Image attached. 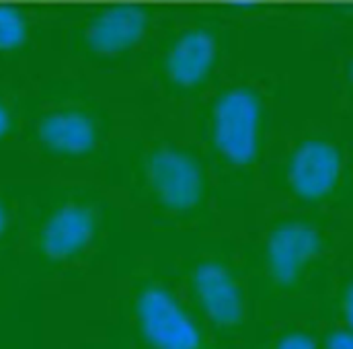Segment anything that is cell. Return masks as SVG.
<instances>
[{"mask_svg": "<svg viewBox=\"0 0 353 349\" xmlns=\"http://www.w3.org/2000/svg\"><path fill=\"white\" fill-rule=\"evenodd\" d=\"M343 251L337 230L306 214L273 218L247 257L255 308L267 321L296 310H312L325 294Z\"/></svg>", "mask_w": 353, "mask_h": 349, "instance_id": "1", "label": "cell"}, {"mask_svg": "<svg viewBox=\"0 0 353 349\" xmlns=\"http://www.w3.org/2000/svg\"><path fill=\"white\" fill-rule=\"evenodd\" d=\"M176 288L224 348L249 349L255 298L243 253L210 245L181 257Z\"/></svg>", "mask_w": 353, "mask_h": 349, "instance_id": "2", "label": "cell"}, {"mask_svg": "<svg viewBox=\"0 0 353 349\" xmlns=\"http://www.w3.org/2000/svg\"><path fill=\"white\" fill-rule=\"evenodd\" d=\"M125 321L138 349H226L199 321L176 283L150 263H138L130 271Z\"/></svg>", "mask_w": 353, "mask_h": 349, "instance_id": "3", "label": "cell"}, {"mask_svg": "<svg viewBox=\"0 0 353 349\" xmlns=\"http://www.w3.org/2000/svg\"><path fill=\"white\" fill-rule=\"evenodd\" d=\"M103 212L85 195H66L41 210L27 228L25 249L37 267L64 271L79 267L97 251Z\"/></svg>", "mask_w": 353, "mask_h": 349, "instance_id": "4", "label": "cell"}, {"mask_svg": "<svg viewBox=\"0 0 353 349\" xmlns=\"http://www.w3.org/2000/svg\"><path fill=\"white\" fill-rule=\"evenodd\" d=\"M150 203L169 218L193 220L208 203V174L185 148L163 144L152 148L142 165Z\"/></svg>", "mask_w": 353, "mask_h": 349, "instance_id": "5", "label": "cell"}, {"mask_svg": "<svg viewBox=\"0 0 353 349\" xmlns=\"http://www.w3.org/2000/svg\"><path fill=\"white\" fill-rule=\"evenodd\" d=\"M263 136V101L253 87L226 88L212 107V144L234 169L257 163Z\"/></svg>", "mask_w": 353, "mask_h": 349, "instance_id": "6", "label": "cell"}, {"mask_svg": "<svg viewBox=\"0 0 353 349\" xmlns=\"http://www.w3.org/2000/svg\"><path fill=\"white\" fill-rule=\"evenodd\" d=\"M347 181L341 148L323 138L300 142L283 167V187L302 206L319 208L337 201Z\"/></svg>", "mask_w": 353, "mask_h": 349, "instance_id": "7", "label": "cell"}, {"mask_svg": "<svg viewBox=\"0 0 353 349\" xmlns=\"http://www.w3.org/2000/svg\"><path fill=\"white\" fill-rule=\"evenodd\" d=\"M37 140L54 157L83 159L97 148L99 126L87 109L58 107L39 119Z\"/></svg>", "mask_w": 353, "mask_h": 349, "instance_id": "8", "label": "cell"}, {"mask_svg": "<svg viewBox=\"0 0 353 349\" xmlns=\"http://www.w3.org/2000/svg\"><path fill=\"white\" fill-rule=\"evenodd\" d=\"M148 31V12L136 4H115L88 21L85 41L99 56H119L136 48Z\"/></svg>", "mask_w": 353, "mask_h": 349, "instance_id": "9", "label": "cell"}, {"mask_svg": "<svg viewBox=\"0 0 353 349\" xmlns=\"http://www.w3.org/2000/svg\"><path fill=\"white\" fill-rule=\"evenodd\" d=\"M218 56V41L208 29H187L171 43L167 52V79L179 88L201 87L216 68Z\"/></svg>", "mask_w": 353, "mask_h": 349, "instance_id": "10", "label": "cell"}, {"mask_svg": "<svg viewBox=\"0 0 353 349\" xmlns=\"http://www.w3.org/2000/svg\"><path fill=\"white\" fill-rule=\"evenodd\" d=\"M263 349H323L316 310H296L271 319Z\"/></svg>", "mask_w": 353, "mask_h": 349, "instance_id": "11", "label": "cell"}, {"mask_svg": "<svg viewBox=\"0 0 353 349\" xmlns=\"http://www.w3.org/2000/svg\"><path fill=\"white\" fill-rule=\"evenodd\" d=\"M314 310L353 331V251L343 249Z\"/></svg>", "mask_w": 353, "mask_h": 349, "instance_id": "12", "label": "cell"}, {"mask_svg": "<svg viewBox=\"0 0 353 349\" xmlns=\"http://www.w3.org/2000/svg\"><path fill=\"white\" fill-rule=\"evenodd\" d=\"M31 35V25L27 17L10 6L0 4V54H10L21 50Z\"/></svg>", "mask_w": 353, "mask_h": 349, "instance_id": "13", "label": "cell"}, {"mask_svg": "<svg viewBox=\"0 0 353 349\" xmlns=\"http://www.w3.org/2000/svg\"><path fill=\"white\" fill-rule=\"evenodd\" d=\"M319 329H321V341L323 349H353V331L339 325L337 321L319 315Z\"/></svg>", "mask_w": 353, "mask_h": 349, "instance_id": "14", "label": "cell"}, {"mask_svg": "<svg viewBox=\"0 0 353 349\" xmlns=\"http://www.w3.org/2000/svg\"><path fill=\"white\" fill-rule=\"evenodd\" d=\"M12 237V214L8 203L0 197V251L10 243Z\"/></svg>", "mask_w": 353, "mask_h": 349, "instance_id": "15", "label": "cell"}, {"mask_svg": "<svg viewBox=\"0 0 353 349\" xmlns=\"http://www.w3.org/2000/svg\"><path fill=\"white\" fill-rule=\"evenodd\" d=\"M14 119H12V111L10 107L0 99V140H4L10 132H12Z\"/></svg>", "mask_w": 353, "mask_h": 349, "instance_id": "16", "label": "cell"}, {"mask_svg": "<svg viewBox=\"0 0 353 349\" xmlns=\"http://www.w3.org/2000/svg\"><path fill=\"white\" fill-rule=\"evenodd\" d=\"M350 81H352V85H353V64H352V70H350Z\"/></svg>", "mask_w": 353, "mask_h": 349, "instance_id": "17", "label": "cell"}]
</instances>
